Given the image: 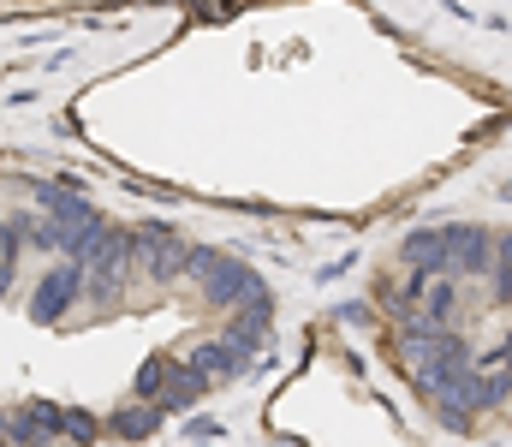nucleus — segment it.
<instances>
[{
  "label": "nucleus",
  "instance_id": "nucleus-11",
  "mask_svg": "<svg viewBox=\"0 0 512 447\" xmlns=\"http://www.w3.org/2000/svg\"><path fill=\"white\" fill-rule=\"evenodd\" d=\"M173 370H179V358H173V352H149V358H143V370H137V382H131V394H137V400H149V406H155V400H161V388H167V376H173Z\"/></svg>",
  "mask_w": 512,
  "mask_h": 447
},
{
  "label": "nucleus",
  "instance_id": "nucleus-12",
  "mask_svg": "<svg viewBox=\"0 0 512 447\" xmlns=\"http://www.w3.org/2000/svg\"><path fill=\"white\" fill-rule=\"evenodd\" d=\"M197 394H203V382H197V376L185 370V358H179V370L167 376V388H161V400H155V406H161V418H167V412H185Z\"/></svg>",
  "mask_w": 512,
  "mask_h": 447
},
{
  "label": "nucleus",
  "instance_id": "nucleus-1",
  "mask_svg": "<svg viewBox=\"0 0 512 447\" xmlns=\"http://www.w3.org/2000/svg\"><path fill=\"white\" fill-rule=\"evenodd\" d=\"M131 269H137V239H131V227H108V233L96 239V251L84 257V298H90V304H114L120 287L131 281Z\"/></svg>",
  "mask_w": 512,
  "mask_h": 447
},
{
  "label": "nucleus",
  "instance_id": "nucleus-13",
  "mask_svg": "<svg viewBox=\"0 0 512 447\" xmlns=\"http://www.w3.org/2000/svg\"><path fill=\"white\" fill-rule=\"evenodd\" d=\"M60 436H66L72 447H96L102 436H108V430H102V424H96L84 406H66V412H60Z\"/></svg>",
  "mask_w": 512,
  "mask_h": 447
},
{
  "label": "nucleus",
  "instance_id": "nucleus-14",
  "mask_svg": "<svg viewBox=\"0 0 512 447\" xmlns=\"http://www.w3.org/2000/svg\"><path fill=\"white\" fill-rule=\"evenodd\" d=\"M495 304H512V233L501 239V251H495Z\"/></svg>",
  "mask_w": 512,
  "mask_h": 447
},
{
  "label": "nucleus",
  "instance_id": "nucleus-6",
  "mask_svg": "<svg viewBox=\"0 0 512 447\" xmlns=\"http://www.w3.org/2000/svg\"><path fill=\"white\" fill-rule=\"evenodd\" d=\"M447 257H453V227H417V233L399 239V263H405V269L447 275Z\"/></svg>",
  "mask_w": 512,
  "mask_h": 447
},
{
  "label": "nucleus",
  "instance_id": "nucleus-7",
  "mask_svg": "<svg viewBox=\"0 0 512 447\" xmlns=\"http://www.w3.org/2000/svg\"><path fill=\"white\" fill-rule=\"evenodd\" d=\"M185 370L209 388V382H233V376H245V370H251V358H245L239 346H227V340H203V346H191V352H185Z\"/></svg>",
  "mask_w": 512,
  "mask_h": 447
},
{
  "label": "nucleus",
  "instance_id": "nucleus-4",
  "mask_svg": "<svg viewBox=\"0 0 512 447\" xmlns=\"http://www.w3.org/2000/svg\"><path fill=\"white\" fill-rule=\"evenodd\" d=\"M78 298H84V263L66 257V263H54V269L36 281V293H30V322H42V328H48V322H66V310H72Z\"/></svg>",
  "mask_w": 512,
  "mask_h": 447
},
{
  "label": "nucleus",
  "instance_id": "nucleus-9",
  "mask_svg": "<svg viewBox=\"0 0 512 447\" xmlns=\"http://www.w3.org/2000/svg\"><path fill=\"white\" fill-rule=\"evenodd\" d=\"M453 316H459V281H453V275H435L405 322H417V328H447Z\"/></svg>",
  "mask_w": 512,
  "mask_h": 447
},
{
  "label": "nucleus",
  "instance_id": "nucleus-2",
  "mask_svg": "<svg viewBox=\"0 0 512 447\" xmlns=\"http://www.w3.org/2000/svg\"><path fill=\"white\" fill-rule=\"evenodd\" d=\"M191 275L203 281V304L209 310H239L245 298H251V287L262 281L251 263H239V257H227V251H191Z\"/></svg>",
  "mask_w": 512,
  "mask_h": 447
},
{
  "label": "nucleus",
  "instance_id": "nucleus-5",
  "mask_svg": "<svg viewBox=\"0 0 512 447\" xmlns=\"http://www.w3.org/2000/svg\"><path fill=\"white\" fill-rule=\"evenodd\" d=\"M268 328H274V293H268V281H256L251 298L233 310V328H227L221 340H227V346H239V352L251 358L256 346H268Z\"/></svg>",
  "mask_w": 512,
  "mask_h": 447
},
{
  "label": "nucleus",
  "instance_id": "nucleus-15",
  "mask_svg": "<svg viewBox=\"0 0 512 447\" xmlns=\"http://www.w3.org/2000/svg\"><path fill=\"white\" fill-rule=\"evenodd\" d=\"M340 322H346V328H376V310L358 298V304H340Z\"/></svg>",
  "mask_w": 512,
  "mask_h": 447
},
{
  "label": "nucleus",
  "instance_id": "nucleus-3",
  "mask_svg": "<svg viewBox=\"0 0 512 447\" xmlns=\"http://www.w3.org/2000/svg\"><path fill=\"white\" fill-rule=\"evenodd\" d=\"M131 239H137V275H143V281L167 287V281H179V275L191 269V251H197V245H185L173 227L149 221V227H137Z\"/></svg>",
  "mask_w": 512,
  "mask_h": 447
},
{
  "label": "nucleus",
  "instance_id": "nucleus-8",
  "mask_svg": "<svg viewBox=\"0 0 512 447\" xmlns=\"http://www.w3.org/2000/svg\"><path fill=\"white\" fill-rule=\"evenodd\" d=\"M489 269H495V239H489V227H453L447 275L465 281V275H489Z\"/></svg>",
  "mask_w": 512,
  "mask_h": 447
},
{
  "label": "nucleus",
  "instance_id": "nucleus-10",
  "mask_svg": "<svg viewBox=\"0 0 512 447\" xmlns=\"http://www.w3.org/2000/svg\"><path fill=\"white\" fill-rule=\"evenodd\" d=\"M114 442H149L155 430H161V406H149V400H131V406H120L108 424H102Z\"/></svg>",
  "mask_w": 512,
  "mask_h": 447
},
{
  "label": "nucleus",
  "instance_id": "nucleus-16",
  "mask_svg": "<svg viewBox=\"0 0 512 447\" xmlns=\"http://www.w3.org/2000/svg\"><path fill=\"white\" fill-rule=\"evenodd\" d=\"M489 364H501V370H507V376H512V328H507V340H501V346L489 352Z\"/></svg>",
  "mask_w": 512,
  "mask_h": 447
}]
</instances>
